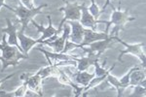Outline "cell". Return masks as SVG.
Here are the masks:
<instances>
[{
    "label": "cell",
    "instance_id": "1",
    "mask_svg": "<svg viewBox=\"0 0 146 97\" xmlns=\"http://www.w3.org/2000/svg\"><path fill=\"white\" fill-rule=\"evenodd\" d=\"M7 35L4 33L2 36V43H0V51H2V55L0 56V61L2 62L1 72H5L9 66L16 67L19 65L20 60L28 58L27 54H25L19 49L17 47L11 46L7 43Z\"/></svg>",
    "mask_w": 146,
    "mask_h": 97
},
{
    "label": "cell",
    "instance_id": "2",
    "mask_svg": "<svg viewBox=\"0 0 146 97\" xmlns=\"http://www.w3.org/2000/svg\"><path fill=\"white\" fill-rule=\"evenodd\" d=\"M48 7V4H42L38 7H34L32 9H27L21 3V1H19V6L17 9L10 8V11L14 12L16 14V16L19 18L18 22H20V24L22 25L20 30H22L23 32L25 28H27L28 23L31 22L32 20L39 14H42V9Z\"/></svg>",
    "mask_w": 146,
    "mask_h": 97
},
{
    "label": "cell",
    "instance_id": "3",
    "mask_svg": "<svg viewBox=\"0 0 146 97\" xmlns=\"http://www.w3.org/2000/svg\"><path fill=\"white\" fill-rule=\"evenodd\" d=\"M109 5L111 6L112 11H113L110 20H108V22H106V20H98V23H106V27H109V28H110V25L114 24L115 28H114V30H113V32L117 33L118 30L124 29L125 25H126L127 23L135 20V18L131 16V15L129 14V10L121 11L120 10V7H119V9H116L111 3H110Z\"/></svg>",
    "mask_w": 146,
    "mask_h": 97
},
{
    "label": "cell",
    "instance_id": "4",
    "mask_svg": "<svg viewBox=\"0 0 146 97\" xmlns=\"http://www.w3.org/2000/svg\"><path fill=\"white\" fill-rule=\"evenodd\" d=\"M114 40L115 42H118V43L122 44L124 47H126V49L124 51H120V54L118 56V61L119 62H122L123 59L124 54H128V53H131V54H133V55L137 56L139 58V60L141 61V64H142V67L143 69H145V65H146V56H145V53L144 51H142V47H144V43H138V44H128L126 43L125 41H123L122 39L115 35L114 36Z\"/></svg>",
    "mask_w": 146,
    "mask_h": 97
},
{
    "label": "cell",
    "instance_id": "5",
    "mask_svg": "<svg viewBox=\"0 0 146 97\" xmlns=\"http://www.w3.org/2000/svg\"><path fill=\"white\" fill-rule=\"evenodd\" d=\"M114 44V36H108L106 39L100 40V41H96L90 44L88 46V48L82 47L81 49H83L85 53H88L89 55L100 56V54H102L105 51H107L108 49H111Z\"/></svg>",
    "mask_w": 146,
    "mask_h": 97
},
{
    "label": "cell",
    "instance_id": "6",
    "mask_svg": "<svg viewBox=\"0 0 146 97\" xmlns=\"http://www.w3.org/2000/svg\"><path fill=\"white\" fill-rule=\"evenodd\" d=\"M21 80L27 84V89L35 92L38 96H43V89H42V79L39 75L31 74V73H23L21 75Z\"/></svg>",
    "mask_w": 146,
    "mask_h": 97
},
{
    "label": "cell",
    "instance_id": "7",
    "mask_svg": "<svg viewBox=\"0 0 146 97\" xmlns=\"http://www.w3.org/2000/svg\"><path fill=\"white\" fill-rule=\"evenodd\" d=\"M65 7H60L58 11L64 13V18L62 20V23H64L66 20H75L79 22L81 18V5L78 3H70L67 0L65 1Z\"/></svg>",
    "mask_w": 146,
    "mask_h": 97
},
{
    "label": "cell",
    "instance_id": "8",
    "mask_svg": "<svg viewBox=\"0 0 146 97\" xmlns=\"http://www.w3.org/2000/svg\"><path fill=\"white\" fill-rule=\"evenodd\" d=\"M47 18H48V20H49V26L48 27H44L43 25L38 24L37 22H35L34 20H32L31 22H30L32 23V25H33V26H35V27L37 28L38 32H41L42 33V36L40 37L41 43L44 41V40L49 39V38L55 36V35H58L60 32H62V25H63V23L60 22V26H58V28L56 29V28L54 27V25H53L51 16H47Z\"/></svg>",
    "mask_w": 146,
    "mask_h": 97
},
{
    "label": "cell",
    "instance_id": "9",
    "mask_svg": "<svg viewBox=\"0 0 146 97\" xmlns=\"http://www.w3.org/2000/svg\"><path fill=\"white\" fill-rule=\"evenodd\" d=\"M108 36H109V27H106L104 32H98L95 31V30L90 29V28H85L83 41L81 42V44L78 45V48L81 49L82 47L89 46V45L94 43V42L106 39Z\"/></svg>",
    "mask_w": 146,
    "mask_h": 97
},
{
    "label": "cell",
    "instance_id": "10",
    "mask_svg": "<svg viewBox=\"0 0 146 97\" xmlns=\"http://www.w3.org/2000/svg\"><path fill=\"white\" fill-rule=\"evenodd\" d=\"M6 22H7V27L6 28H2L1 31L8 36V39L7 40V43L8 45H11V46H15L22 51V49L20 47V44H19V40H18V27L20 25V22H17V23H13L11 22L10 18H6Z\"/></svg>",
    "mask_w": 146,
    "mask_h": 97
},
{
    "label": "cell",
    "instance_id": "11",
    "mask_svg": "<svg viewBox=\"0 0 146 97\" xmlns=\"http://www.w3.org/2000/svg\"><path fill=\"white\" fill-rule=\"evenodd\" d=\"M66 23H69L71 26L68 40H70V42L73 44H81V42L83 41L85 27L79 22H75V20H68Z\"/></svg>",
    "mask_w": 146,
    "mask_h": 97
},
{
    "label": "cell",
    "instance_id": "12",
    "mask_svg": "<svg viewBox=\"0 0 146 97\" xmlns=\"http://www.w3.org/2000/svg\"><path fill=\"white\" fill-rule=\"evenodd\" d=\"M63 24H64V26L62 25V36L58 37L55 41H52V42H49V43L45 44V45H48L49 47H52L55 53H62L63 48H64L65 41L68 39V36H69L70 27L68 26V24L66 22H64Z\"/></svg>",
    "mask_w": 146,
    "mask_h": 97
},
{
    "label": "cell",
    "instance_id": "13",
    "mask_svg": "<svg viewBox=\"0 0 146 97\" xmlns=\"http://www.w3.org/2000/svg\"><path fill=\"white\" fill-rule=\"evenodd\" d=\"M79 22L85 28H90L92 30L96 31V24H98V20L94 18V16L91 15L89 12L88 8L86 7V4H81V18H80Z\"/></svg>",
    "mask_w": 146,
    "mask_h": 97
},
{
    "label": "cell",
    "instance_id": "14",
    "mask_svg": "<svg viewBox=\"0 0 146 97\" xmlns=\"http://www.w3.org/2000/svg\"><path fill=\"white\" fill-rule=\"evenodd\" d=\"M17 35H18L19 44H20V47H21V49H22V53H23L25 54H27V55H28V51L33 48L35 45L41 44L40 38L37 40L29 38V37L25 36L22 30H20V31L17 33Z\"/></svg>",
    "mask_w": 146,
    "mask_h": 97
},
{
    "label": "cell",
    "instance_id": "15",
    "mask_svg": "<svg viewBox=\"0 0 146 97\" xmlns=\"http://www.w3.org/2000/svg\"><path fill=\"white\" fill-rule=\"evenodd\" d=\"M146 75L145 69L135 66V68L133 70L129 76V87L133 86H145L146 82Z\"/></svg>",
    "mask_w": 146,
    "mask_h": 97
},
{
    "label": "cell",
    "instance_id": "16",
    "mask_svg": "<svg viewBox=\"0 0 146 97\" xmlns=\"http://www.w3.org/2000/svg\"><path fill=\"white\" fill-rule=\"evenodd\" d=\"M35 49L41 51L42 53H44L47 60L49 61V64H53V63L58 62V61H62V60H73V56L68 55L66 53H55V51H54V53H50V51H46V49H41V48H35Z\"/></svg>",
    "mask_w": 146,
    "mask_h": 97
},
{
    "label": "cell",
    "instance_id": "17",
    "mask_svg": "<svg viewBox=\"0 0 146 97\" xmlns=\"http://www.w3.org/2000/svg\"><path fill=\"white\" fill-rule=\"evenodd\" d=\"M73 60L76 61L77 65V70L78 71H85L88 69L90 66L94 64L96 60H100V56L96 55H89L88 56H83L81 58H77L76 56H73Z\"/></svg>",
    "mask_w": 146,
    "mask_h": 97
},
{
    "label": "cell",
    "instance_id": "18",
    "mask_svg": "<svg viewBox=\"0 0 146 97\" xmlns=\"http://www.w3.org/2000/svg\"><path fill=\"white\" fill-rule=\"evenodd\" d=\"M95 77V73L94 74H90V73L85 71H78L77 70L74 74H72V78L74 80V82L77 84H81L82 86H86L89 82H91V80Z\"/></svg>",
    "mask_w": 146,
    "mask_h": 97
},
{
    "label": "cell",
    "instance_id": "19",
    "mask_svg": "<svg viewBox=\"0 0 146 97\" xmlns=\"http://www.w3.org/2000/svg\"><path fill=\"white\" fill-rule=\"evenodd\" d=\"M115 66H116V63H114L111 67L108 69V71L106 73H105L104 75H102V76H98V77H96V76H95V77L93 78V79L91 80V82H89L88 84H87L86 86L84 87V89H83V92H87L88 90H90V89L92 88H95V87H96L98 86H100V84H101V82H103V81H104L105 79H106V77H107V75L109 74L111 71L114 69L115 68Z\"/></svg>",
    "mask_w": 146,
    "mask_h": 97
},
{
    "label": "cell",
    "instance_id": "20",
    "mask_svg": "<svg viewBox=\"0 0 146 97\" xmlns=\"http://www.w3.org/2000/svg\"><path fill=\"white\" fill-rule=\"evenodd\" d=\"M106 79H107V82H109V84H111V86L117 90V93H118V94H117V96H118V97L123 96L124 91L126 90L127 88H128V86H126L125 84H122V82H120L119 80L117 79L115 76H113V75L110 74V73L107 75Z\"/></svg>",
    "mask_w": 146,
    "mask_h": 97
},
{
    "label": "cell",
    "instance_id": "21",
    "mask_svg": "<svg viewBox=\"0 0 146 97\" xmlns=\"http://www.w3.org/2000/svg\"><path fill=\"white\" fill-rule=\"evenodd\" d=\"M88 10L91 13V15L94 16V18L96 20H98V18L100 16L101 14V9L96 3V0H91V6L90 8H88Z\"/></svg>",
    "mask_w": 146,
    "mask_h": 97
},
{
    "label": "cell",
    "instance_id": "22",
    "mask_svg": "<svg viewBox=\"0 0 146 97\" xmlns=\"http://www.w3.org/2000/svg\"><path fill=\"white\" fill-rule=\"evenodd\" d=\"M133 87V93L131 94V97H144L145 96V93H146V89H145V86H131Z\"/></svg>",
    "mask_w": 146,
    "mask_h": 97
},
{
    "label": "cell",
    "instance_id": "23",
    "mask_svg": "<svg viewBox=\"0 0 146 97\" xmlns=\"http://www.w3.org/2000/svg\"><path fill=\"white\" fill-rule=\"evenodd\" d=\"M98 61H100V60H96L95 62H94V64H93L94 66H95V76H96V77L104 75L105 73L108 71V69H104V68H103V66H101Z\"/></svg>",
    "mask_w": 146,
    "mask_h": 97
},
{
    "label": "cell",
    "instance_id": "24",
    "mask_svg": "<svg viewBox=\"0 0 146 97\" xmlns=\"http://www.w3.org/2000/svg\"><path fill=\"white\" fill-rule=\"evenodd\" d=\"M135 67H133V68H131L129 72L127 73V74L125 75V76H123V77H122L121 79L119 80L120 82H122V84H125L126 86L129 87V76H131V73L133 72V70L135 69Z\"/></svg>",
    "mask_w": 146,
    "mask_h": 97
},
{
    "label": "cell",
    "instance_id": "25",
    "mask_svg": "<svg viewBox=\"0 0 146 97\" xmlns=\"http://www.w3.org/2000/svg\"><path fill=\"white\" fill-rule=\"evenodd\" d=\"M20 1H21V3L25 7V8H27V9L34 8L33 0H20Z\"/></svg>",
    "mask_w": 146,
    "mask_h": 97
},
{
    "label": "cell",
    "instance_id": "26",
    "mask_svg": "<svg viewBox=\"0 0 146 97\" xmlns=\"http://www.w3.org/2000/svg\"><path fill=\"white\" fill-rule=\"evenodd\" d=\"M15 75H16V73H12V74L8 75V76H7V77L3 78V79H2V80H0V84H2L4 82L7 81V80H9V79H10V78H12V77H14V76H15Z\"/></svg>",
    "mask_w": 146,
    "mask_h": 97
},
{
    "label": "cell",
    "instance_id": "27",
    "mask_svg": "<svg viewBox=\"0 0 146 97\" xmlns=\"http://www.w3.org/2000/svg\"><path fill=\"white\" fill-rule=\"evenodd\" d=\"M1 7H5V8H7L8 10H10V8H11L10 6H8L5 4V0H0V9H1Z\"/></svg>",
    "mask_w": 146,
    "mask_h": 97
},
{
    "label": "cell",
    "instance_id": "28",
    "mask_svg": "<svg viewBox=\"0 0 146 97\" xmlns=\"http://www.w3.org/2000/svg\"><path fill=\"white\" fill-rule=\"evenodd\" d=\"M62 1H63V2H65V1H66V0H62Z\"/></svg>",
    "mask_w": 146,
    "mask_h": 97
}]
</instances>
